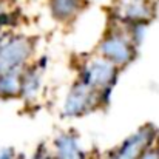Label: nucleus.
<instances>
[{"mask_svg":"<svg viewBox=\"0 0 159 159\" xmlns=\"http://www.w3.org/2000/svg\"><path fill=\"white\" fill-rule=\"evenodd\" d=\"M31 53V47L26 39H11L9 42L0 45V73H8L17 70Z\"/></svg>","mask_w":159,"mask_h":159,"instance_id":"1","label":"nucleus"},{"mask_svg":"<svg viewBox=\"0 0 159 159\" xmlns=\"http://www.w3.org/2000/svg\"><path fill=\"white\" fill-rule=\"evenodd\" d=\"M114 79V66L107 60H94L84 73V84L88 87L107 85Z\"/></svg>","mask_w":159,"mask_h":159,"instance_id":"2","label":"nucleus"},{"mask_svg":"<svg viewBox=\"0 0 159 159\" xmlns=\"http://www.w3.org/2000/svg\"><path fill=\"white\" fill-rule=\"evenodd\" d=\"M101 51L104 56H107L110 60L116 62V63H125L131 59V48L130 45L120 39V37H108L107 40H104V43L101 45Z\"/></svg>","mask_w":159,"mask_h":159,"instance_id":"3","label":"nucleus"},{"mask_svg":"<svg viewBox=\"0 0 159 159\" xmlns=\"http://www.w3.org/2000/svg\"><path fill=\"white\" fill-rule=\"evenodd\" d=\"M152 138V131L148 130H141L134 136H131L119 150L114 159H138L142 150L148 145Z\"/></svg>","mask_w":159,"mask_h":159,"instance_id":"4","label":"nucleus"},{"mask_svg":"<svg viewBox=\"0 0 159 159\" xmlns=\"http://www.w3.org/2000/svg\"><path fill=\"white\" fill-rule=\"evenodd\" d=\"M90 88L91 87L80 82L71 90L65 102V108H63V113L66 116H76L85 110V107L88 105V101H90Z\"/></svg>","mask_w":159,"mask_h":159,"instance_id":"5","label":"nucleus"},{"mask_svg":"<svg viewBox=\"0 0 159 159\" xmlns=\"http://www.w3.org/2000/svg\"><path fill=\"white\" fill-rule=\"evenodd\" d=\"M57 148V159H84V155L73 136L63 134L56 139Z\"/></svg>","mask_w":159,"mask_h":159,"instance_id":"6","label":"nucleus"},{"mask_svg":"<svg viewBox=\"0 0 159 159\" xmlns=\"http://www.w3.org/2000/svg\"><path fill=\"white\" fill-rule=\"evenodd\" d=\"M124 16L130 20H144L150 16L148 6L142 0H128L122 6Z\"/></svg>","mask_w":159,"mask_h":159,"instance_id":"7","label":"nucleus"},{"mask_svg":"<svg viewBox=\"0 0 159 159\" xmlns=\"http://www.w3.org/2000/svg\"><path fill=\"white\" fill-rule=\"evenodd\" d=\"M20 88H22V84H20L17 70L3 73V76L0 77V94L12 96V94H17Z\"/></svg>","mask_w":159,"mask_h":159,"instance_id":"8","label":"nucleus"},{"mask_svg":"<svg viewBox=\"0 0 159 159\" xmlns=\"http://www.w3.org/2000/svg\"><path fill=\"white\" fill-rule=\"evenodd\" d=\"M51 8L56 17L66 19L71 17L79 9V0H53Z\"/></svg>","mask_w":159,"mask_h":159,"instance_id":"9","label":"nucleus"},{"mask_svg":"<svg viewBox=\"0 0 159 159\" xmlns=\"http://www.w3.org/2000/svg\"><path fill=\"white\" fill-rule=\"evenodd\" d=\"M141 159H159V152L158 150H152V152L145 153Z\"/></svg>","mask_w":159,"mask_h":159,"instance_id":"10","label":"nucleus"},{"mask_svg":"<svg viewBox=\"0 0 159 159\" xmlns=\"http://www.w3.org/2000/svg\"><path fill=\"white\" fill-rule=\"evenodd\" d=\"M0 159H11V152L9 150H3L0 153Z\"/></svg>","mask_w":159,"mask_h":159,"instance_id":"11","label":"nucleus"},{"mask_svg":"<svg viewBox=\"0 0 159 159\" xmlns=\"http://www.w3.org/2000/svg\"><path fill=\"white\" fill-rule=\"evenodd\" d=\"M36 159H48V158H42V156H37Z\"/></svg>","mask_w":159,"mask_h":159,"instance_id":"12","label":"nucleus"}]
</instances>
